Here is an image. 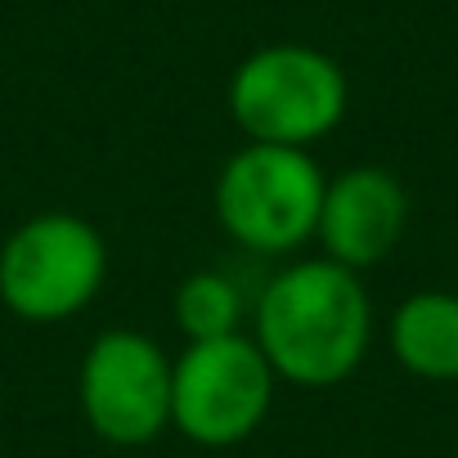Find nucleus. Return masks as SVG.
I'll return each instance as SVG.
<instances>
[{
  "instance_id": "nucleus-1",
  "label": "nucleus",
  "mask_w": 458,
  "mask_h": 458,
  "mask_svg": "<svg viewBox=\"0 0 458 458\" xmlns=\"http://www.w3.org/2000/svg\"><path fill=\"white\" fill-rule=\"evenodd\" d=\"M373 337V306L355 270L319 257L275 275L257 301V346L297 386L346 382Z\"/></svg>"
},
{
  "instance_id": "nucleus-2",
  "label": "nucleus",
  "mask_w": 458,
  "mask_h": 458,
  "mask_svg": "<svg viewBox=\"0 0 458 458\" xmlns=\"http://www.w3.org/2000/svg\"><path fill=\"white\" fill-rule=\"evenodd\" d=\"M324 184L328 180L306 148L248 144L216 175V216L234 243L279 257L315 239Z\"/></svg>"
},
{
  "instance_id": "nucleus-3",
  "label": "nucleus",
  "mask_w": 458,
  "mask_h": 458,
  "mask_svg": "<svg viewBox=\"0 0 458 458\" xmlns=\"http://www.w3.org/2000/svg\"><path fill=\"white\" fill-rule=\"evenodd\" d=\"M229 113L252 144L310 148L346 113L342 68L310 46H266L229 81Z\"/></svg>"
},
{
  "instance_id": "nucleus-4",
  "label": "nucleus",
  "mask_w": 458,
  "mask_h": 458,
  "mask_svg": "<svg viewBox=\"0 0 458 458\" xmlns=\"http://www.w3.org/2000/svg\"><path fill=\"white\" fill-rule=\"evenodd\" d=\"M108 279L99 229L72 211L23 220L0 248V301L28 324H59L86 310Z\"/></svg>"
},
{
  "instance_id": "nucleus-5",
  "label": "nucleus",
  "mask_w": 458,
  "mask_h": 458,
  "mask_svg": "<svg viewBox=\"0 0 458 458\" xmlns=\"http://www.w3.org/2000/svg\"><path fill=\"white\" fill-rule=\"evenodd\" d=\"M275 400V369L243 333L189 342L171 369V427L207 449L248 440Z\"/></svg>"
},
{
  "instance_id": "nucleus-6",
  "label": "nucleus",
  "mask_w": 458,
  "mask_h": 458,
  "mask_svg": "<svg viewBox=\"0 0 458 458\" xmlns=\"http://www.w3.org/2000/svg\"><path fill=\"white\" fill-rule=\"evenodd\" d=\"M171 369L166 351L135 333L108 328L81 360V413L108 445H148L171 427Z\"/></svg>"
},
{
  "instance_id": "nucleus-7",
  "label": "nucleus",
  "mask_w": 458,
  "mask_h": 458,
  "mask_svg": "<svg viewBox=\"0 0 458 458\" xmlns=\"http://www.w3.org/2000/svg\"><path fill=\"white\" fill-rule=\"evenodd\" d=\"M409 225V193L386 166H351L324 184V207L315 239L328 261L346 270H369L386 261Z\"/></svg>"
},
{
  "instance_id": "nucleus-8",
  "label": "nucleus",
  "mask_w": 458,
  "mask_h": 458,
  "mask_svg": "<svg viewBox=\"0 0 458 458\" xmlns=\"http://www.w3.org/2000/svg\"><path fill=\"white\" fill-rule=\"evenodd\" d=\"M395 360L427 382H458V297L413 293L391 319Z\"/></svg>"
},
{
  "instance_id": "nucleus-9",
  "label": "nucleus",
  "mask_w": 458,
  "mask_h": 458,
  "mask_svg": "<svg viewBox=\"0 0 458 458\" xmlns=\"http://www.w3.org/2000/svg\"><path fill=\"white\" fill-rule=\"evenodd\" d=\"M175 324L189 333V342L234 337L243 324V293L234 288V279L198 270L175 288Z\"/></svg>"
}]
</instances>
